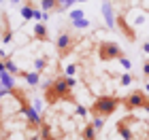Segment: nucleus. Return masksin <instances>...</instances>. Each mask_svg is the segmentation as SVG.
I'll use <instances>...</instances> for the list:
<instances>
[{
  "label": "nucleus",
  "mask_w": 149,
  "mask_h": 140,
  "mask_svg": "<svg viewBox=\"0 0 149 140\" xmlns=\"http://www.w3.org/2000/svg\"><path fill=\"white\" fill-rule=\"evenodd\" d=\"M81 2H85V0H81Z\"/></svg>",
  "instance_id": "obj_29"
},
{
  "label": "nucleus",
  "mask_w": 149,
  "mask_h": 140,
  "mask_svg": "<svg viewBox=\"0 0 149 140\" xmlns=\"http://www.w3.org/2000/svg\"><path fill=\"white\" fill-rule=\"evenodd\" d=\"M92 128L96 130V132H100V130L104 128V117H94L92 119Z\"/></svg>",
  "instance_id": "obj_19"
},
{
  "label": "nucleus",
  "mask_w": 149,
  "mask_h": 140,
  "mask_svg": "<svg viewBox=\"0 0 149 140\" xmlns=\"http://www.w3.org/2000/svg\"><path fill=\"white\" fill-rule=\"evenodd\" d=\"M45 66H47V57H38V59H34V68H36V72H43Z\"/></svg>",
  "instance_id": "obj_20"
},
{
  "label": "nucleus",
  "mask_w": 149,
  "mask_h": 140,
  "mask_svg": "<svg viewBox=\"0 0 149 140\" xmlns=\"http://www.w3.org/2000/svg\"><path fill=\"white\" fill-rule=\"evenodd\" d=\"M19 13H22L24 19H32V17H34V9H32V6H26V4L19 9Z\"/></svg>",
  "instance_id": "obj_17"
},
{
  "label": "nucleus",
  "mask_w": 149,
  "mask_h": 140,
  "mask_svg": "<svg viewBox=\"0 0 149 140\" xmlns=\"http://www.w3.org/2000/svg\"><path fill=\"white\" fill-rule=\"evenodd\" d=\"M74 2H77V0H58V9L56 11H66V9H70Z\"/></svg>",
  "instance_id": "obj_18"
},
{
  "label": "nucleus",
  "mask_w": 149,
  "mask_h": 140,
  "mask_svg": "<svg viewBox=\"0 0 149 140\" xmlns=\"http://www.w3.org/2000/svg\"><path fill=\"white\" fill-rule=\"evenodd\" d=\"M4 68H6V72L13 74V77H22V70H19L17 66L13 64V59H9V57H4Z\"/></svg>",
  "instance_id": "obj_14"
},
{
  "label": "nucleus",
  "mask_w": 149,
  "mask_h": 140,
  "mask_svg": "<svg viewBox=\"0 0 149 140\" xmlns=\"http://www.w3.org/2000/svg\"><path fill=\"white\" fill-rule=\"evenodd\" d=\"M117 62H119L121 66H124V68H126V70H130V68H132V62H130V59H128V57H119V59H117Z\"/></svg>",
  "instance_id": "obj_23"
},
{
  "label": "nucleus",
  "mask_w": 149,
  "mask_h": 140,
  "mask_svg": "<svg viewBox=\"0 0 149 140\" xmlns=\"http://www.w3.org/2000/svg\"><path fill=\"white\" fill-rule=\"evenodd\" d=\"M143 74L149 79V62H145V64H143Z\"/></svg>",
  "instance_id": "obj_25"
},
{
  "label": "nucleus",
  "mask_w": 149,
  "mask_h": 140,
  "mask_svg": "<svg viewBox=\"0 0 149 140\" xmlns=\"http://www.w3.org/2000/svg\"><path fill=\"white\" fill-rule=\"evenodd\" d=\"M70 23L74 26V28H79V30L90 28V21H87L85 13L81 11V9H72V11H70Z\"/></svg>",
  "instance_id": "obj_8"
},
{
  "label": "nucleus",
  "mask_w": 149,
  "mask_h": 140,
  "mask_svg": "<svg viewBox=\"0 0 149 140\" xmlns=\"http://www.w3.org/2000/svg\"><path fill=\"white\" fill-rule=\"evenodd\" d=\"M143 51H145V53H149V43H143Z\"/></svg>",
  "instance_id": "obj_26"
},
{
  "label": "nucleus",
  "mask_w": 149,
  "mask_h": 140,
  "mask_svg": "<svg viewBox=\"0 0 149 140\" xmlns=\"http://www.w3.org/2000/svg\"><path fill=\"white\" fill-rule=\"evenodd\" d=\"M83 140H96V130L92 128V123H87L83 128Z\"/></svg>",
  "instance_id": "obj_15"
},
{
  "label": "nucleus",
  "mask_w": 149,
  "mask_h": 140,
  "mask_svg": "<svg viewBox=\"0 0 149 140\" xmlns=\"http://www.w3.org/2000/svg\"><path fill=\"white\" fill-rule=\"evenodd\" d=\"M102 2H107V0H102Z\"/></svg>",
  "instance_id": "obj_30"
},
{
  "label": "nucleus",
  "mask_w": 149,
  "mask_h": 140,
  "mask_svg": "<svg viewBox=\"0 0 149 140\" xmlns=\"http://www.w3.org/2000/svg\"><path fill=\"white\" fill-rule=\"evenodd\" d=\"M34 38L36 41H49V30H47V26L43 21H38L34 26Z\"/></svg>",
  "instance_id": "obj_11"
},
{
  "label": "nucleus",
  "mask_w": 149,
  "mask_h": 140,
  "mask_svg": "<svg viewBox=\"0 0 149 140\" xmlns=\"http://www.w3.org/2000/svg\"><path fill=\"white\" fill-rule=\"evenodd\" d=\"M64 74H66V77H74V74H77V66H74V64H68V66H66V70H64Z\"/></svg>",
  "instance_id": "obj_21"
},
{
  "label": "nucleus",
  "mask_w": 149,
  "mask_h": 140,
  "mask_svg": "<svg viewBox=\"0 0 149 140\" xmlns=\"http://www.w3.org/2000/svg\"><path fill=\"white\" fill-rule=\"evenodd\" d=\"M40 9H43L45 13H47V11L58 9V0H40Z\"/></svg>",
  "instance_id": "obj_16"
},
{
  "label": "nucleus",
  "mask_w": 149,
  "mask_h": 140,
  "mask_svg": "<svg viewBox=\"0 0 149 140\" xmlns=\"http://www.w3.org/2000/svg\"><path fill=\"white\" fill-rule=\"evenodd\" d=\"M0 36H2V43L9 45L13 41V30H11V21H9V15L2 11L0 13Z\"/></svg>",
  "instance_id": "obj_7"
},
{
  "label": "nucleus",
  "mask_w": 149,
  "mask_h": 140,
  "mask_svg": "<svg viewBox=\"0 0 149 140\" xmlns=\"http://www.w3.org/2000/svg\"><path fill=\"white\" fill-rule=\"evenodd\" d=\"M77 85L74 77H56L53 81L45 85V102L47 104H58L62 100L74 102L72 98V87Z\"/></svg>",
  "instance_id": "obj_1"
},
{
  "label": "nucleus",
  "mask_w": 149,
  "mask_h": 140,
  "mask_svg": "<svg viewBox=\"0 0 149 140\" xmlns=\"http://www.w3.org/2000/svg\"><path fill=\"white\" fill-rule=\"evenodd\" d=\"M115 26L121 30V34H126V38H128L130 43L136 41V34H134V30L130 28V23L126 21V13H119V15L115 17Z\"/></svg>",
  "instance_id": "obj_6"
},
{
  "label": "nucleus",
  "mask_w": 149,
  "mask_h": 140,
  "mask_svg": "<svg viewBox=\"0 0 149 140\" xmlns=\"http://www.w3.org/2000/svg\"><path fill=\"white\" fill-rule=\"evenodd\" d=\"M132 121H134L132 117H126V119H119V121H117V132H119V136L124 138V140H134V134H132V130H130Z\"/></svg>",
  "instance_id": "obj_9"
},
{
  "label": "nucleus",
  "mask_w": 149,
  "mask_h": 140,
  "mask_svg": "<svg viewBox=\"0 0 149 140\" xmlns=\"http://www.w3.org/2000/svg\"><path fill=\"white\" fill-rule=\"evenodd\" d=\"M145 89H147V93H149V83H147V85H145Z\"/></svg>",
  "instance_id": "obj_27"
},
{
  "label": "nucleus",
  "mask_w": 149,
  "mask_h": 140,
  "mask_svg": "<svg viewBox=\"0 0 149 140\" xmlns=\"http://www.w3.org/2000/svg\"><path fill=\"white\" fill-rule=\"evenodd\" d=\"M98 57L102 62H111V59H119L124 57V51L117 43H111V41H104L98 45Z\"/></svg>",
  "instance_id": "obj_5"
},
{
  "label": "nucleus",
  "mask_w": 149,
  "mask_h": 140,
  "mask_svg": "<svg viewBox=\"0 0 149 140\" xmlns=\"http://www.w3.org/2000/svg\"><path fill=\"white\" fill-rule=\"evenodd\" d=\"M102 15H104V21H107V26L113 30L115 28V15H113V9H111V4L109 2H104L102 4Z\"/></svg>",
  "instance_id": "obj_12"
},
{
  "label": "nucleus",
  "mask_w": 149,
  "mask_h": 140,
  "mask_svg": "<svg viewBox=\"0 0 149 140\" xmlns=\"http://www.w3.org/2000/svg\"><path fill=\"white\" fill-rule=\"evenodd\" d=\"M119 104H121V100L117 96H100L94 100V104H92V117H111L115 110L119 108Z\"/></svg>",
  "instance_id": "obj_2"
},
{
  "label": "nucleus",
  "mask_w": 149,
  "mask_h": 140,
  "mask_svg": "<svg viewBox=\"0 0 149 140\" xmlns=\"http://www.w3.org/2000/svg\"><path fill=\"white\" fill-rule=\"evenodd\" d=\"M74 112H77L79 117H85V115H87V110L83 108V106H77V108H74Z\"/></svg>",
  "instance_id": "obj_24"
},
{
  "label": "nucleus",
  "mask_w": 149,
  "mask_h": 140,
  "mask_svg": "<svg viewBox=\"0 0 149 140\" xmlns=\"http://www.w3.org/2000/svg\"><path fill=\"white\" fill-rule=\"evenodd\" d=\"M77 41H79V36H74L72 32L68 30H62L58 34L56 38V51H58V57H66L68 53L77 47Z\"/></svg>",
  "instance_id": "obj_4"
},
{
  "label": "nucleus",
  "mask_w": 149,
  "mask_h": 140,
  "mask_svg": "<svg viewBox=\"0 0 149 140\" xmlns=\"http://www.w3.org/2000/svg\"><path fill=\"white\" fill-rule=\"evenodd\" d=\"M11 2H13V4H17V2H19V0H11Z\"/></svg>",
  "instance_id": "obj_28"
},
{
  "label": "nucleus",
  "mask_w": 149,
  "mask_h": 140,
  "mask_svg": "<svg viewBox=\"0 0 149 140\" xmlns=\"http://www.w3.org/2000/svg\"><path fill=\"white\" fill-rule=\"evenodd\" d=\"M121 104L128 112L136 110V108H145L149 112V96L143 91V89H134L132 93H128L126 98H121Z\"/></svg>",
  "instance_id": "obj_3"
},
{
  "label": "nucleus",
  "mask_w": 149,
  "mask_h": 140,
  "mask_svg": "<svg viewBox=\"0 0 149 140\" xmlns=\"http://www.w3.org/2000/svg\"><path fill=\"white\" fill-rule=\"evenodd\" d=\"M119 83L124 85V87H126V85H130V83H132V74H130V72H126V74H121Z\"/></svg>",
  "instance_id": "obj_22"
},
{
  "label": "nucleus",
  "mask_w": 149,
  "mask_h": 140,
  "mask_svg": "<svg viewBox=\"0 0 149 140\" xmlns=\"http://www.w3.org/2000/svg\"><path fill=\"white\" fill-rule=\"evenodd\" d=\"M22 77H24V81L30 85V87H36V85L40 83V72H22Z\"/></svg>",
  "instance_id": "obj_13"
},
{
  "label": "nucleus",
  "mask_w": 149,
  "mask_h": 140,
  "mask_svg": "<svg viewBox=\"0 0 149 140\" xmlns=\"http://www.w3.org/2000/svg\"><path fill=\"white\" fill-rule=\"evenodd\" d=\"M0 85H2V87L6 89V91H13V87H15V79H13V74H9V72H0Z\"/></svg>",
  "instance_id": "obj_10"
}]
</instances>
